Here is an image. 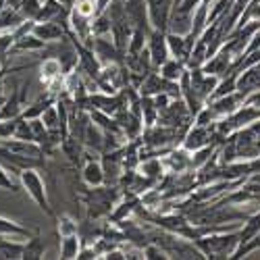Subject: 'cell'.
<instances>
[{"label": "cell", "mask_w": 260, "mask_h": 260, "mask_svg": "<svg viewBox=\"0 0 260 260\" xmlns=\"http://www.w3.org/2000/svg\"><path fill=\"white\" fill-rule=\"evenodd\" d=\"M204 258L216 260V258H231L233 252L240 246V229H229V231H214L198 237L196 242Z\"/></svg>", "instance_id": "6da1fadb"}, {"label": "cell", "mask_w": 260, "mask_h": 260, "mask_svg": "<svg viewBox=\"0 0 260 260\" xmlns=\"http://www.w3.org/2000/svg\"><path fill=\"white\" fill-rule=\"evenodd\" d=\"M19 183H21V187L27 191V196L36 202V206L42 212L48 214V216H56L52 206H50V200H48L46 183H44V179L40 177L38 169H23V171H21V175H19Z\"/></svg>", "instance_id": "7a4b0ae2"}, {"label": "cell", "mask_w": 260, "mask_h": 260, "mask_svg": "<svg viewBox=\"0 0 260 260\" xmlns=\"http://www.w3.org/2000/svg\"><path fill=\"white\" fill-rule=\"evenodd\" d=\"M92 48L102 64H125V54L115 46L111 36H92Z\"/></svg>", "instance_id": "3957f363"}, {"label": "cell", "mask_w": 260, "mask_h": 260, "mask_svg": "<svg viewBox=\"0 0 260 260\" xmlns=\"http://www.w3.org/2000/svg\"><path fill=\"white\" fill-rule=\"evenodd\" d=\"M146 48H148L150 58H152V62H154V67H156V69L160 67L165 60L171 58L169 44H167V31H165V29H156V27H152V31L148 34Z\"/></svg>", "instance_id": "277c9868"}, {"label": "cell", "mask_w": 260, "mask_h": 260, "mask_svg": "<svg viewBox=\"0 0 260 260\" xmlns=\"http://www.w3.org/2000/svg\"><path fill=\"white\" fill-rule=\"evenodd\" d=\"M187 71H189V79H191V88H193V92H196V96L206 104V102L212 98L214 90H216L219 77L204 73L202 67H198V69H187Z\"/></svg>", "instance_id": "5b68a950"}, {"label": "cell", "mask_w": 260, "mask_h": 260, "mask_svg": "<svg viewBox=\"0 0 260 260\" xmlns=\"http://www.w3.org/2000/svg\"><path fill=\"white\" fill-rule=\"evenodd\" d=\"M162 158V165H165V171L167 173H185V171H193L191 169V152L185 150L181 144L171 148L167 154L160 156Z\"/></svg>", "instance_id": "8992f818"}, {"label": "cell", "mask_w": 260, "mask_h": 260, "mask_svg": "<svg viewBox=\"0 0 260 260\" xmlns=\"http://www.w3.org/2000/svg\"><path fill=\"white\" fill-rule=\"evenodd\" d=\"M125 13H127L129 23L134 25V29H144L146 34L152 31L146 0H125Z\"/></svg>", "instance_id": "52a82bcc"}, {"label": "cell", "mask_w": 260, "mask_h": 260, "mask_svg": "<svg viewBox=\"0 0 260 260\" xmlns=\"http://www.w3.org/2000/svg\"><path fill=\"white\" fill-rule=\"evenodd\" d=\"M81 181L88 187H98L106 183V175H104V167L98 158L90 156V150H85L83 154V167H81Z\"/></svg>", "instance_id": "ba28073f"}, {"label": "cell", "mask_w": 260, "mask_h": 260, "mask_svg": "<svg viewBox=\"0 0 260 260\" xmlns=\"http://www.w3.org/2000/svg\"><path fill=\"white\" fill-rule=\"evenodd\" d=\"M173 3H175V0H146L152 27L165 29V31L169 29V19H171V13H173Z\"/></svg>", "instance_id": "9c48e42d"}, {"label": "cell", "mask_w": 260, "mask_h": 260, "mask_svg": "<svg viewBox=\"0 0 260 260\" xmlns=\"http://www.w3.org/2000/svg\"><path fill=\"white\" fill-rule=\"evenodd\" d=\"M34 34L40 40H44L46 44L48 42H64L69 38V27L58 23V21H36Z\"/></svg>", "instance_id": "30bf717a"}, {"label": "cell", "mask_w": 260, "mask_h": 260, "mask_svg": "<svg viewBox=\"0 0 260 260\" xmlns=\"http://www.w3.org/2000/svg\"><path fill=\"white\" fill-rule=\"evenodd\" d=\"M212 111L216 113V117L223 119L227 115H231L235 108H240L244 104V94L240 92H233V94H227V96H219V98H212L206 102Z\"/></svg>", "instance_id": "8fae6325"}, {"label": "cell", "mask_w": 260, "mask_h": 260, "mask_svg": "<svg viewBox=\"0 0 260 260\" xmlns=\"http://www.w3.org/2000/svg\"><path fill=\"white\" fill-rule=\"evenodd\" d=\"M167 44H169V52H171L173 58H179V60L187 62V58L191 54V46L187 44V38L183 34L167 29ZM185 67H187V64H185Z\"/></svg>", "instance_id": "7c38bea8"}, {"label": "cell", "mask_w": 260, "mask_h": 260, "mask_svg": "<svg viewBox=\"0 0 260 260\" xmlns=\"http://www.w3.org/2000/svg\"><path fill=\"white\" fill-rule=\"evenodd\" d=\"M254 90H260V62L252 64L250 69L237 75V92L244 94V98H246V94H250Z\"/></svg>", "instance_id": "4fadbf2b"}, {"label": "cell", "mask_w": 260, "mask_h": 260, "mask_svg": "<svg viewBox=\"0 0 260 260\" xmlns=\"http://www.w3.org/2000/svg\"><path fill=\"white\" fill-rule=\"evenodd\" d=\"M64 77V71H62V64H60V60L56 58V56H48V58H44L42 60V64H40V79H42V83L46 85H52L54 81H58V79H62Z\"/></svg>", "instance_id": "5bb4252c"}, {"label": "cell", "mask_w": 260, "mask_h": 260, "mask_svg": "<svg viewBox=\"0 0 260 260\" xmlns=\"http://www.w3.org/2000/svg\"><path fill=\"white\" fill-rule=\"evenodd\" d=\"M60 150H62V154L69 158L71 165H81L83 162V154H85V146L81 140H77L75 136H67V138H62L60 142Z\"/></svg>", "instance_id": "9a60e30c"}, {"label": "cell", "mask_w": 260, "mask_h": 260, "mask_svg": "<svg viewBox=\"0 0 260 260\" xmlns=\"http://www.w3.org/2000/svg\"><path fill=\"white\" fill-rule=\"evenodd\" d=\"M54 102H56V96H54L52 92H46V94H42L38 100H34L31 104H27V106L23 108V113H21V117L27 119V121H31V119H42V115L46 113V108L52 106Z\"/></svg>", "instance_id": "2e32d148"}, {"label": "cell", "mask_w": 260, "mask_h": 260, "mask_svg": "<svg viewBox=\"0 0 260 260\" xmlns=\"http://www.w3.org/2000/svg\"><path fill=\"white\" fill-rule=\"evenodd\" d=\"M31 235H36L34 229L23 227L21 223H15L11 219L0 216V237H11V240H29Z\"/></svg>", "instance_id": "e0dca14e"}, {"label": "cell", "mask_w": 260, "mask_h": 260, "mask_svg": "<svg viewBox=\"0 0 260 260\" xmlns=\"http://www.w3.org/2000/svg\"><path fill=\"white\" fill-rule=\"evenodd\" d=\"M138 173H142L144 177L148 179H154V181H160L165 177V165H162V158L160 156H150V158H144L140 160L138 165Z\"/></svg>", "instance_id": "ac0fdd59"}, {"label": "cell", "mask_w": 260, "mask_h": 260, "mask_svg": "<svg viewBox=\"0 0 260 260\" xmlns=\"http://www.w3.org/2000/svg\"><path fill=\"white\" fill-rule=\"evenodd\" d=\"M42 48H46V42H44V40H40V38H38L34 31H27V34H23V36L15 38L11 52H19V50L38 52V50H42Z\"/></svg>", "instance_id": "d6986e66"}, {"label": "cell", "mask_w": 260, "mask_h": 260, "mask_svg": "<svg viewBox=\"0 0 260 260\" xmlns=\"http://www.w3.org/2000/svg\"><path fill=\"white\" fill-rule=\"evenodd\" d=\"M185 62L183 60H179V58H169V60H165L160 67H158V73L165 77V79H169V81H179L181 79V75L185 73Z\"/></svg>", "instance_id": "ffe728a7"}, {"label": "cell", "mask_w": 260, "mask_h": 260, "mask_svg": "<svg viewBox=\"0 0 260 260\" xmlns=\"http://www.w3.org/2000/svg\"><path fill=\"white\" fill-rule=\"evenodd\" d=\"M46 252V244L40 235H31L29 240L23 242V260H38V258H44Z\"/></svg>", "instance_id": "44dd1931"}, {"label": "cell", "mask_w": 260, "mask_h": 260, "mask_svg": "<svg viewBox=\"0 0 260 260\" xmlns=\"http://www.w3.org/2000/svg\"><path fill=\"white\" fill-rule=\"evenodd\" d=\"M79 250H81V237H79V233L60 237V258L62 260L77 258L79 256Z\"/></svg>", "instance_id": "7402d4cb"}, {"label": "cell", "mask_w": 260, "mask_h": 260, "mask_svg": "<svg viewBox=\"0 0 260 260\" xmlns=\"http://www.w3.org/2000/svg\"><path fill=\"white\" fill-rule=\"evenodd\" d=\"M142 121H144V129L156 125L158 108L154 104V96H142Z\"/></svg>", "instance_id": "603a6c76"}, {"label": "cell", "mask_w": 260, "mask_h": 260, "mask_svg": "<svg viewBox=\"0 0 260 260\" xmlns=\"http://www.w3.org/2000/svg\"><path fill=\"white\" fill-rule=\"evenodd\" d=\"M56 219V227H58V237H67V235H75L79 233V223L69 214H60L54 216Z\"/></svg>", "instance_id": "cb8c5ba5"}, {"label": "cell", "mask_w": 260, "mask_h": 260, "mask_svg": "<svg viewBox=\"0 0 260 260\" xmlns=\"http://www.w3.org/2000/svg\"><path fill=\"white\" fill-rule=\"evenodd\" d=\"M113 21L108 17V13H100L92 19V36H111Z\"/></svg>", "instance_id": "d4e9b609"}, {"label": "cell", "mask_w": 260, "mask_h": 260, "mask_svg": "<svg viewBox=\"0 0 260 260\" xmlns=\"http://www.w3.org/2000/svg\"><path fill=\"white\" fill-rule=\"evenodd\" d=\"M23 256V244L11 242V240H0V258H21Z\"/></svg>", "instance_id": "484cf974"}, {"label": "cell", "mask_w": 260, "mask_h": 260, "mask_svg": "<svg viewBox=\"0 0 260 260\" xmlns=\"http://www.w3.org/2000/svg\"><path fill=\"white\" fill-rule=\"evenodd\" d=\"M146 42H148V34L144 29H134L132 38H129V46H127V54H136L142 52L146 48Z\"/></svg>", "instance_id": "4316f807"}, {"label": "cell", "mask_w": 260, "mask_h": 260, "mask_svg": "<svg viewBox=\"0 0 260 260\" xmlns=\"http://www.w3.org/2000/svg\"><path fill=\"white\" fill-rule=\"evenodd\" d=\"M42 121H44L48 132H60V119H58V108H56V102L52 106L46 108V113L42 115ZM62 134V132H60Z\"/></svg>", "instance_id": "83f0119b"}, {"label": "cell", "mask_w": 260, "mask_h": 260, "mask_svg": "<svg viewBox=\"0 0 260 260\" xmlns=\"http://www.w3.org/2000/svg\"><path fill=\"white\" fill-rule=\"evenodd\" d=\"M42 5H44L42 0H21V5H19L17 9H19L21 15H23V19H31V21H36V17H38Z\"/></svg>", "instance_id": "f1b7e54d"}, {"label": "cell", "mask_w": 260, "mask_h": 260, "mask_svg": "<svg viewBox=\"0 0 260 260\" xmlns=\"http://www.w3.org/2000/svg\"><path fill=\"white\" fill-rule=\"evenodd\" d=\"M17 140H25V142H36L34 140V129H31V123L23 117H19V123H17V129H15V136Z\"/></svg>", "instance_id": "f546056e"}, {"label": "cell", "mask_w": 260, "mask_h": 260, "mask_svg": "<svg viewBox=\"0 0 260 260\" xmlns=\"http://www.w3.org/2000/svg\"><path fill=\"white\" fill-rule=\"evenodd\" d=\"M0 189H5V191H19V185L11 179V173L0 165Z\"/></svg>", "instance_id": "4dcf8cb0"}, {"label": "cell", "mask_w": 260, "mask_h": 260, "mask_svg": "<svg viewBox=\"0 0 260 260\" xmlns=\"http://www.w3.org/2000/svg\"><path fill=\"white\" fill-rule=\"evenodd\" d=\"M77 258H79V260H94V258H100V254H98V250L94 248V244H85V246H81Z\"/></svg>", "instance_id": "1f68e13d"}, {"label": "cell", "mask_w": 260, "mask_h": 260, "mask_svg": "<svg viewBox=\"0 0 260 260\" xmlns=\"http://www.w3.org/2000/svg\"><path fill=\"white\" fill-rule=\"evenodd\" d=\"M171 96L167 94V92H160V94H154V104H156V108H158V113L160 111H165V108L171 104Z\"/></svg>", "instance_id": "d6a6232c"}, {"label": "cell", "mask_w": 260, "mask_h": 260, "mask_svg": "<svg viewBox=\"0 0 260 260\" xmlns=\"http://www.w3.org/2000/svg\"><path fill=\"white\" fill-rule=\"evenodd\" d=\"M111 3H113V0H94V5H96V15L104 13L108 7H111Z\"/></svg>", "instance_id": "836d02e7"}, {"label": "cell", "mask_w": 260, "mask_h": 260, "mask_svg": "<svg viewBox=\"0 0 260 260\" xmlns=\"http://www.w3.org/2000/svg\"><path fill=\"white\" fill-rule=\"evenodd\" d=\"M58 3H60L62 7H67V9L71 11V9H73V7L77 5V0H58Z\"/></svg>", "instance_id": "e575fe53"}, {"label": "cell", "mask_w": 260, "mask_h": 260, "mask_svg": "<svg viewBox=\"0 0 260 260\" xmlns=\"http://www.w3.org/2000/svg\"><path fill=\"white\" fill-rule=\"evenodd\" d=\"M7 5H9V7H13V9H17V7L21 5V0H7Z\"/></svg>", "instance_id": "d590c367"}, {"label": "cell", "mask_w": 260, "mask_h": 260, "mask_svg": "<svg viewBox=\"0 0 260 260\" xmlns=\"http://www.w3.org/2000/svg\"><path fill=\"white\" fill-rule=\"evenodd\" d=\"M7 7H9V5H7V0H0V13H3Z\"/></svg>", "instance_id": "8d00e7d4"}, {"label": "cell", "mask_w": 260, "mask_h": 260, "mask_svg": "<svg viewBox=\"0 0 260 260\" xmlns=\"http://www.w3.org/2000/svg\"><path fill=\"white\" fill-rule=\"evenodd\" d=\"M179 3H181V0H175V3H173V7H177V5H179Z\"/></svg>", "instance_id": "74e56055"}]
</instances>
